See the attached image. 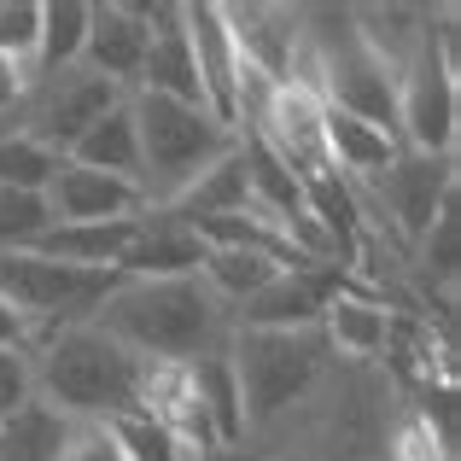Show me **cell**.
<instances>
[{"label":"cell","mask_w":461,"mask_h":461,"mask_svg":"<svg viewBox=\"0 0 461 461\" xmlns=\"http://www.w3.org/2000/svg\"><path fill=\"white\" fill-rule=\"evenodd\" d=\"M94 327L140 362H193L204 350H222V304L204 293L199 275L117 281V293L94 310Z\"/></svg>","instance_id":"obj_1"},{"label":"cell","mask_w":461,"mask_h":461,"mask_svg":"<svg viewBox=\"0 0 461 461\" xmlns=\"http://www.w3.org/2000/svg\"><path fill=\"white\" fill-rule=\"evenodd\" d=\"M35 397L65 420H117L140 403V357L123 350L94 321L59 327L30 357Z\"/></svg>","instance_id":"obj_2"},{"label":"cell","mask_w":461,"mask_h":461,"mask_svg":"<svg viewBox=\"0 0 461 461\" xmlns=\"http://www.w3.org/2000/svg\"><path fill=\"white\" fill-rule=\"evenodd\" d=\"M129 112H135V140H140V199H147V211H169L216 158L240 147V135L228 123H216L204 105L135 94Z\"/></svg>","instance_id":"obj_3"},{"label":"cell","mask_w":461,"mask_h":461,"mask_svg":"<svg viewBox=\"0 0 461 461\" xmlns=\"http://www.w3.org/2000/svg\"><path fill=\"white\" fill-rule=\"evenodd\" d=\"M117 281H123L117 269H77V263L41 258V251H0V298L23 315L35 350H41L59 327L94 321V310L117 293Z\"/></svg>","instance_id":"obj_4"},{"label":"cell","mask_w":461,"mask_h":461,"mask_svg":"<svg viewBox=\"0 0 461 461\" xmlns=\"http://www.w3.org/2000/svg\"><path fill=\"white\" fill-rule=\"evenodd\" d=\"M461 123V59L456 30H427L420 53L397 77V140L420 158H456Z\"/></svg>","instance_id":"obj_5"},{"label":"cell","mask_w":461,"mask_h":461,"mask_svg":"<svg viewBox=\"0 0 461 461\" xmlns=\"http://www.w3.org/2000/svg\"><path fill=\"white\" fill-rule=\"evenodd\" d=\"M321 357H327L321 333H258V327H240L228 339V362H234V380H240L246 427L286 415L315 385Z\"/></svg>","instance_id":"obj_6"},{"label":"cell","mask_w":461,"mask_h":461,"mask_svg":"<svg viewBox=\"0 0 461 461\" xmlns=\"http://www.w3.org/2000/svg\"><path fill=\"white\" fill-rule=\"evenodd\" d=\"M123 100H129V94L117 88V82L94 77L88 65L47 70V82L35 88V100H30V129H23V135H30L35 147L65 158L82 140V129L100 123V117L112 112V105H123Z\"/></svg>","instance_id":"obj_7"},{"label":"cell","mask_w":461,"mask_h":461,"mask_svg":"<svg viewBox=\"0 0 461 461\" xmlns=\"http://www.w3.org/2000/svg\"><path fill=\"white\" fill-rule=\"evenodd\" d=\"M456 158H420V152H397L380 176H368V199L374 216H392L397 240H420L432 228V216L450 204L456 193Z\"/></svg>","instance_id":"obj_8"},{"label":"cell","mask_w":461,"mask_h":461,"mask_svg":"<svg viewBox=\"0 0 461 461\" xmlns=\"http://www.w3.org/2000/svg\"><path fill=\"white\" fill-rule=\"evenodd\" d=\"M181 30H187L193 47V70H199V88H204V112L216 123L234 129L240 123V53H234V35L222 23V6L199 0V6H181Z\"/></svg>","instance_id":"obj_9"},{"label":"cell","mask_w":461,"mask_h":461,"mask_svg":"<svg viewBox=\"0 0 461 461\" xmlns=\"http://www.w3.org/2000/svg\"><path fill=\"white\" fill-rule=\"evenodd\" d=\"M204 251L211 246L199 240V228L181 222L176 211H140L117 275L123 281H181V275H199Z\"/></svg>","instance_id":"obj_10"},{"label":"cell","mask_w":461,"mask_h":461,"mask_svg":"<svg viewBox=\"0 0 461 461\" xmlns=\"http://www.w3.org/2000/svg\"><path fill=\"white\" fill-rule=\"evenodd\" d=\"M147 12L129 6V0H105V6H88V41H82V65L94 77L117 82V88H135L140 82V59H147Z\"/></svg>","instance_id":"obj_11"},{"label":"cell","mask_w":461,"mask_h":461,"mask_svg":"<svg viewBox=\"0 0 461 461\" xmlns=\"http://www.w3.org/2000/svg\"><path fill=\"white\" fill-rule=\"evenodd\" d=\"M41 199H47V211H53V222H123V216L147 211L135 181L82 169V164H70V158H59V169H53Z\"/></svg>","instance_id":"obj_12"},{"label":"cell","mask_w":461,"mask_h":461,"mask_svg":"<svg viewBox=\"0 0 461 461\" xmlns=\"http://www.w3.org/2000/svg\"><path fill=\"white\" fill-rule=\"evenodd\" d=\"M327 298H333L327 275L286 269V275H275L263 293H251L246 304H234V315H240V327H258V333H315Z\"/></svg>","instance_id":"obj_13"},{"label":"cell","mask_w":461,"mask_h":461,"mask_svg":"<svg viewBox=\"0 0 461 461\" xmlns=\"http://www.w3.org/2000/svg\"><path fill=\"white\" fill-rule=\"evenodd\" d=\"M321 135H327V164H333V176H357V181L380 176V169L403 152L397 135H385V129L339 112V105H327V100H321Z\"/></svg>","instance_id":"obj_14"},{"label":"cell","mask_w":461,"mask_h":461,"mask_svg":"<svg viewBox=\"0 0 461 461\" xmlns=\"http://www.w3.org/2000/svg\"><path fill=\"white\" fill-rule=\"evenodd\" d=\"M129 240H135V216H123V222H53L30 251L53 263H77V269H117Z\"/></svg>","instance_id":"obj_15"},{"label":"cell","mask_w":461,"mask_h":461,"mask_svg":"<svg viewBox=\"0 0 461 461\" xmlns=\"http://www.w3.org/2000/svg\"><path fill=\"white\" fill-rule=\"evenodd\" d=\"M246 204H251V176H246V140H240V147L228 158H216L169 211H176L181 222L199 228V222H216V216H240Z\"/></svg>","instance_id":"obj_16"},{"label":"cell","mask_w":461,"mask_h":461,"mask_svg":"<svg viewBox=\"0 0 461 461\" xmlns=\"http://www.w3.org/2000/svg\"><path fill=\"white\" fill-rule=\"evenodd\" d=\"M65 158L82 164V169H100V176H117V181H135L140 187V140H135V112H129V100L112 105L100 123L82 129V140Z\"/></svg>","instance_id":"obj_17"},{"label":"cell","mask_w":461,"mask_h":461,"mask_svg":"<svg viewBox=\"0 0 461 461\" xmlns=\"http://www.w3.org/2000/svg\"><path fill=\"white\" fill-rule=\"evenodd\" d=\"M187 374H193V397H199L204 420H211V438L240 444L246 438V409H240V380H234V362H228V345L193 357Z\"/></svg>","instance_id":"obj_18"},{"label":"cell","mask_w":461,"mask_h":461,"mask_svg":"<svg viewBox=\"0 0 461 461\" xmlns=\"http://www.w3.org/2000/svg\"><path fill=\"white\" fill-rule=\"evenodd\" d=\"M315 333H321V345L345 350V357H374V350H385V339H392V315L380 304H368V298L333 293Z\"/></svg>","instance_id":"obj_19"},{"label":"cell","mask_w":461,"mask_h":461,"mask_svg":"<svg viewBox=\"0 0 461 461\" xmlns=\"http://www.w3.org/2000/svg\"><path fill=\"white\" fill-rule=\"evenodd\" d=\"M275 275H286L275 258H263V251H240V246H211L204 263H199V281H204V293H211L216 304H246V298L263 293Z\"/></svg>","instance_id":"obj_20"},{"label":"cell","mask_w":461,"mask_h":461,"mask_svg":"<svg viewBox=\"0 0 461 461\" xmlns=\"http://www.w3.org/2000/svg\"><path fill=\"white\" fill-rule=\"evenodd\" d=\"M70 427H77V420H65L59 409H47L41 397H35V403H23L12 420H0V461H59Z\"/></svg>","instance_id":"obj_21"},{"label":"cell","mask_w":461,"mask_h":461,"mask_svg":"<svg viewBox=\"0 0 461 461\" xmlns=\"http://www.w3.org/2000/svg\"><path fill=\"white\" fill-rule=\"evenodd\" d=\"M82 41H88V0H47L41 6V47H35V65L41 70L82 65Z\"/></svg>","instance_id":"obj_22"},{"label":"cell","mask_w":461,"mask_h":461,"mask_svg":"<svg viewBox=\"0 0 461 461\" xmlns=\"http://www.w3.org/2000/svg\"><path fill=\"white\" fill-rule=\"evenodd\" d=\"M47 228H53V211L41 193L0 187V251H30Z\"/></svg>","instance_id":"obj_23"},{"label":"cell","mask_w":461,"mask_h":461,"mask_svg":"<svg viewBox=\"0 0 461 461\" xmlns=\"http://www.w3.org/2000/svg\"><path fill=\"white\" fill-rule=\"evenodd\" d=\"M35 47H41V0H0V59L35 70Z\"/></svg>","instance_id":"obj_24"},{"label":"cell","mask_w":461,"mask_h":461,"mask_svg":"<svg viewBox=\"0 0 461 461\" xmlns=\"http://www.w3.org/2000/svg\"><path fill=\"white\" fill-rule=\"evenodd\" d=\"M23 403H35V368H30V350H0V420H12Z\"/></svg>","instance_id":"obj_25"},{"label":"cell","mask_w":461,"mask_h":461,"mask_svg":"<svg viewBox=\"0 0 461 461\" xmlns=\"http://www.w3.org/2000/svg\"><path fill=\"white\" fill-rule=\"evenodd\" d=\"M456 240H461V222H456V193H450V204H444V211L432 216V228L420 234V258H427V269H438L444 281L456 275Z\"/></svg>","instance_id":"obj_26"},{"label":"cell","mask_w":461,"mask_h":461,"mask_svg":"<svg viewBox=\"0 0 461 461\" xmlns=\"http://www.w3.org/2000/svg\"><path fill=\"white\" fill-rule=\"evenodd\" d=\"M392 461H450V438H444V432H432L427 415H415V420H403V427H397V456Z\"/></svg>","instance_id":"obj_27"},{"label":"cell","mask_w":461,"mask_h":461,"mask_svg":"<svg viewBox=\"0 0 461 461\" xmlns=\"http://www.w3.org/2000/svg\"><path fill=\"white\" fill-rule=\"evenodd\" d=\"M59 461H123V450H117V438H112L105 420H77Z\"/></svg>","instance_id":"obj_28"},{"label":"cell","mask_w":461,"mask_h":461,"mask_svg":"<svg viewBox=\"0 0 461 461\" xmlns=\"http://www.w3.org/2000/svg\"><path fill=\"white\" fill-rule=\"evenodd\" d=\"M23 94H30V70H18L12 59H0V112L23 105Z\"/></svg>","instance_id":"obj_29"},{"label":"cell","mask_w":461,"mask_h":461,"mask_svg":"<svg viewBox=\"0 0 461 461\" xmlns=\"http://www.w3.org/2000/svg\"><path fill=\"white\" fill-rule=\"evenodd\" d=\"M0 350H30V327H23V315L0 298Z\"/></svg>","instance_id":"obj_30"},{"label":"cell","mask_w":461,"mask_h":461,"mask_svg":"<svg viewBox=\"0 0 461 461\" xmlns=\"http://www.w3.org/2000/svg\"><path fill=\"white\" fill-rule=\"evenodd\" d=\"M199 461H258L251 450H240V444H216V450H204Z\"/></svg>","instance_id":"obj_31"}]
</instances>
